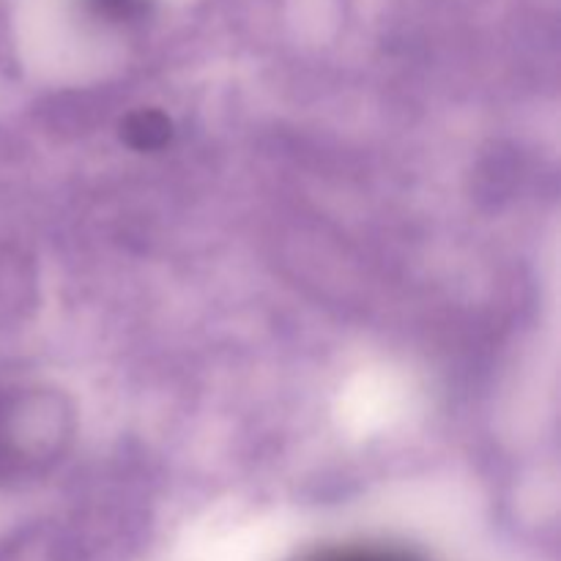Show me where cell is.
Listing matches in <instances>:
<instances>
[{
  "instance_id": "1",
  "label": "cell",
  "mask_w": 561,
  "mask_h": 561,
  "mask_svg": "<svg viewBox=\"0 0 561 561\" xmlns=\"http://www.w3.org/2000/svg\"><path fill=\"white\" fill-rule=\"evenodd\" d=\"M307 561H405V559L392 557V553H381V551H332Z\"/></svg>"
}]
</instances>
